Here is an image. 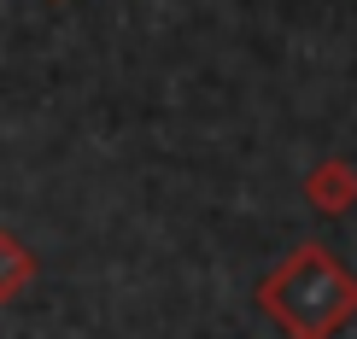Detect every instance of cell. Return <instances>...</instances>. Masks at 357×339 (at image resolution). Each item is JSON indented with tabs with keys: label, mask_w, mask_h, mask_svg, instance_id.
Listing matches in <instances>:
<instances>
[{
	"label": "cell",
	"mask_w": 357,
	"mask_h": 339,
	"mask_svg": "<svg viewBox=\"0 0 357 339\" xmlns=\"http://www.w3.org/2000/svg\"><path fill=\"white\" fill-rule=\"evenodd\" d=\"M258 310L287 339H334L357 316V275L322 240H299L258 281Z\"/></svg>",
	"instance_id": "cell-1"
},
{
	"label": "cell",
	"mask_w": 357,
	"mask_h": 339,
	"mask_svg": "<svg viewBox=\"0 0 357 339\" xmlns=\"http://www.w3.org/2000/svg\"><path fill=\"white\" fill-rule=\"evenodd\" d=\"M299 194H305L310 211H322V216L357 211V164H351V158H322V164L305 170Z\"/></svg>",
	"instance_id": "cell-2"
},
{
	"label": "cell",
	"mask_w": 357,
	"mask_h": 339,
	"mask_svg": "<svg viewBox=\"0 0 357 339\" xmlns=\"http://www.w3.org/2000/svg\"><path fill=\"white\" fill-rule=\"evenodd\" d=\"M36 275H41V258L29 252L12 228H0V304L24 299V292L36 287Z\"/></svg>",
	"instance_id": "cell-3"
}]
</instances>
